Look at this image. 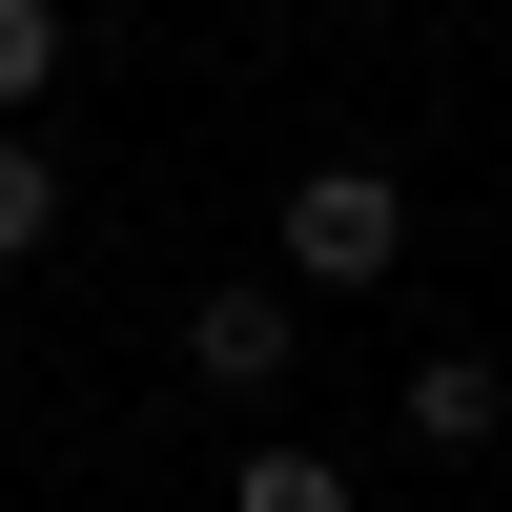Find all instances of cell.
<instances>
[{"label": "cell", "instance_id": "6da1fadb", "mask_svg": "<svg viewBox=\"0 0 512 512\" xmlns=\"http://www.w3.org/2000/svg\"><path fill=\"white\" fill-rule=\"evenodd\" d=\"M410 267V185L390 164H308L287 185V287H390Z\"/></svg>", "mask_w": 512, "mask_h": 512}, {"label": "cell", "instance_id": "7a4b0ae2", "mask_svg": "<svg viewBox=\"0 0 512 512\" xmlns=\"http://www.w3.org/2000/svg\"><path fill=\"white\" fill-rule=\"evenodd\" d=\"M287 308H308V287H267V267H246V287H185V369H205V390H287Z\"/></svg>", "mask_w": 512, "mask_h": 512}, {"label": "cell", "instance_id": "3957f363", "mask_svg": "<svg viewBox=\"0 0 512 512\" xmlns=\"http://www.w3.org/2000/svg\"><path fill=\"white\" fill-rule=\"evenodd\" d=\"M62 246V164H41V123H0V267H41Z\"/></svg>", "mask_w": 512, "mask_h": 512}, {"label": "cell", "instance_id": "277c9868", "mask_svg": "<svg viewBox=\"0 0 512 512\" xmlns=\"http://www.w3.org/2000/svg\"><path fill=\"white\" fill-rule=\"evenodd\" d=\"M492 410H512V390H492L472 349H431V369H410V431H431V451H492Z\"/></svg>", "mask_w": 512, "mask_h": 512}, {"label": "cell", "instance_id": "5b68a950", "mask_svg": "<svg viewBox=\"0 0 512 512\" xmlns=\"http://www.w3.org/2000/svg\"><path fill=\"white\" fill-rule=\"evenodd\" d=\"M226 512H349V472H328V451H246Z\"/></svg>", "mask_w": 512, "mask_h": 512}, {"label": "cell", "instance_id": "8992f818", "mask_svg": "<svg viewBox=\"0 0 512 512\" xmlns=\"http://www.w3.org/2000/svg\"><path fill=\"white\" fill-rule=\"evenodd\" d=\"M41 82H62V0H0V123H21Z\"/></svg>", "mask_w": 512, "mask_h": 512}]
</instances>
